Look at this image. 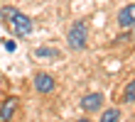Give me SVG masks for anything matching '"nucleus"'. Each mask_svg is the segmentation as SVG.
<instances>
[{"label":"nucleus","mask_w":135,"mask_h":122,"mask_svg":"<svg viewBox=\"0 0 135 122\" xmlns=\"http://www.w3.org/2000/svg\"><path fill=\"white\" fill-rule=\"evenodd\" d=\"M101 105H103V95L101 93H89L81 100V110L84 112H96V110H101Z\"/></svg>","instance_id":"nucleus-4"},{"label":"nucleus","mask_w":135,"mask_h":122,"mask_svg":"<svg viewBox=\"0 0 135 122\" xmlns=\"http://www.w3.org/2000/svg\"><path fill=\"white\" fill-rule=\"evenodd\" d=\"M35 56H39V59H42V56H54V59H57V56H59V51H57V49L39 46V49H35Z\"/></svg>","instance_id":"nucleus-10"},{"label":"nucleus","mask_w":135,"mask_h":122,"mask_svg":"<svg viewBox=\"0 0 135 122\" xmlns=\"http://www.w3.org/2000/svg\"><path fill=\"white\" fill-rule=\"evenodd\" d=\"M35 88L39 93H52L54 91V78L49 73H37L35 76Z\"/></svg>","instance_id":"nucleus-6"},{"label":"nucleus","mask_w":135,"mask_h":122,"mask_svg":"<svg viewBox=\"0 0 135 122\" xmlns=\"http://www.w3.org/2000/svg\"><path fill=\"white\" fill-rule=\"evenodd\" d=\"M17 12L15 7H10V5H5V7H0V20H3L5 24H10V20H12V15Z\"/></svg>","instance_id":"nucleus-9"},{"label":"nucleus","mask_w":135,"mask_h":122,"mask_svg":"<svg viewBox=\"0 0 135 122\" xmlns=\"http://www.w3.org/2000/svg\"><path fill=\"white\" fill-rule=\"evenodd\" d=\"M7 27H12V32L17 37H30V34H32V20H30L27 15H22L20 10L12 15V20H10Z\"/></svg>","instance_id":"nucleus-2"},{"label":"nucleus","mask_w":135,"mask_h":122,"mask_svg":"<svg viewBox=\"0 0 135 122\" xmlns=\"http://www.w3.org/2000/svg\"><path fill=\"white\" fill-rule=\"evenodd\" d=\"M123 100L125 103H135V78L125 86V93H123Z\"/></svg>","instance_id":"nucleus-8"},{"label":"nucleus","mask_w":135,"mask_h":122,"mask_svg":"<svg viewBox=\"0 0 135 122\" xmlns=\"http://www.w3.org/2000/svg\"><path fill=\"white\" fill-rule=\"evenodd\" d=\"M66 42H69L71 49H86V42H89V29H86V22H84V20H79V22H74V24L69 27Z\"/></svg>","instance_id":"nucleus-1"},{"label":"nucleus","mask_w":135,"mask_h":122,"mask_svg":"<svg viewBox=\"0 0 135 122\" xmlns=\"http://www.w3.org/2000/svg\"><path fill=\"white\" fill-rule=\"evenodd\" d=\"M118 24L120 27H135V3L125 5L120 12H118Z\"/></svg>","instance_id":"nucleus-5"},{"label":"nucleus","mask_w":135,"mask_h":122,"mask_svg":"<svg viewBox=\"0 0 135 122\" xmlns=\"http://www.w3.org/2000/svg\"><path fill=\"white\" fill-rule=\"evenodd\" d=\"M101 120H103V122H115V120H120V110H118V108H110V110H106V112L101 115Z\"/></svg>","instance_id":"nucleus-7"},{"label":"nucleus","mask_w":135,"mask_h":122,"mask_svg":"<svg viewBox=\"0 0 135 122\" xmlns=\"http://www.w3.org/2000/svg\"><path fill=\"white\" fill-rule=\"evenodd\" d=\"M17 108H20V98H15V95L5 98V103L0 105V120H12Z\"/></svg>","instance_id":"nucleus-3"}]
</instances>
